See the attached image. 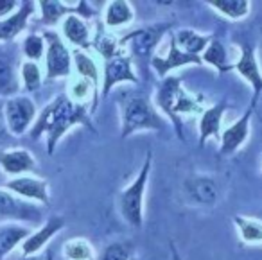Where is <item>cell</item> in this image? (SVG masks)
Masks as SVG:
<instances>
[{
    "instance_id": "obj_1",
    "label": "cell",
    "mask_w": 262,
    "mask_h": 260,
    "mask_svg": "<svg viewBox=\"0 0 262 260\" xmlns=\"http://www.w3.org/2000/svg\"><path fill=\"white\" fill-rule=\"evenodd\" d=\"M74 126H86L94 129L90 113L86 106L74 102L69 95L61 94L54 97L36 117L33 127L29 129V137L33 140H40L41 135L47 138V153L54 155L59 140L72 129Z\"/></svg>"
},
{
    "instance_id": "obj_2",
    "label": "cell",
    "mask_w": 262,
    "mask_h": 260,
    "mask_svg": "<svg viewBox=\"0 0 262 260\" xmlns=\"http://www.w3.org/2000/svg\"><path fill=\"white\" fill-rule=\"evenodd\" d=\"M120 138L139 131H164L165 122L149 95L144 92H124L120 99Z\"/></svg>"
},
{
    "instance_id": "obj_3",
    "label": "cell",
    "mask_w": 262,
    "mask_h": 260,
    "mask_svg": "<svg viewBox=\"0 0 262 260\" xmlns=\"http://www.w3.org/2000/svg\"><path fill=\"white\" fill-rule=\"evenodd\" d=\"M155 106L171 120L180 138H183L180 117L183 113L200 112L198 101L190 94H187V90L182 86V77L178 76H167L162 79V83L157 88V95H155Z\"/></svg>"
},
{
    "instance_id": "obj_4",
    "label": "cell",
    "mask_w": 262,
    "mask_h": 260,
    "mask_svg": "<svg viewBox=\"0 0 262 260\" xmlns=\"http://www.w3.org/2000/svg\"><path fill=\"white\" fill-rule=\"evenodd\" d=\"M151 169H153V153L147 151L146 160H144L135 180L131 181L126 188H122L119 192V198H117L120 215L131 228H142L144 224V198H146Z\"/></svg>"
},
{
    "instance_id": "obj_5",
    "label": "cell",
    "mask_w": 262,
    "mask_h": 260,
    "mask_svg": "<svg viewBox=\"0 0 262 260\" xmlns=\"http://www.w3.org/2000/svg\"><path fill=\"white\" fill-rule=\"evenodd\" d=\"M45 40V74L47 79H61L72 74V52L65 45L63 38L54 31L43 33Z\"/></svg>"
},
{
    "instance_id": "obj_6",
    "label": "cell",
    "mask_w": 262,
    "mask_h": 260,
    "mask_svg": "<svg viewBox=\"0 0 262 260\" xmlns=\"http://www.w3.org/2000/svg\"><path fill=\"white\" fill-rule=\"evenodd\" d=\"M4 119L9 133L22 137L36 120V104L27 95H13L4 104Z\"/></svg>"
},
{
    "instance_id": "obj_7",
    "label": "cell",
    "mask_w": 262,
    "mask_h": 260,
    "mask_svg": "<svg viewBox=\"0 0 262 260\" xmlns=\"http://www.w3.org/2000/svg\"><path fill=\"white\" fill-rule=\"evenodd\" d=\"M171 29V24H155V26H147L142 29H137L133 33L126 34L119 40L120 45L129 47L131 54L139 56V58H146L157 49V45L162 41L164 34Z\"/></svg>"
},
{
    "instance_id": "obj_8",
    "label": "cell",
    "mask_w": 262,
    "mask_h": 260,
    "mask_svg": "<svg viewBox=\"0 0 262 260\" xmlns=\"http://www.w3.org/2000/svg\"><path fill=\"white\" fill-rule=\"evenodd\" d=\"M120 83H139L133 65H131V58L124 54H115L112 58L104 59V70H102V81H101V95L106 97L110 92L113 90V86Z\"/></svg>"
},
{
    "instance_id": "obj_9",
    "label": "cell",
    "mask_w": 262,
    "mask_h": 260,
    "mask_svg": "<svg viewBox=\"0 0 262 260\" xmlns=\"http://www.w3.org/2000/svg\"><path fill=\"white\" fill-rule=\"evenodd\" d=\"M4 188L26 201H36L40 205L47 206L51 203V194H49V183L43 178L34 176H16L13 180L6 181Z\"/></svg>"
},
{
    "instance_id": "obj_10",
    "label": "cell",
    "mask_w": 262,
    "mask_h": 260,
    "mask_svg": "<svg viewBox=\"0 0 262 260\" xmlns=\"http://www.w3.org/2000/svg\"><path fill=\"white\" fill-rule=\"evenodd\" d=\"M232 70H235V72L251 86V90H253L251 106H255L258 95L262 94V70H260V65H258L255 49L246 44L241 45V56L232 65Z\"/></svg>"
},
{
    "instance_id": "obj_11",
    "label": "cell",
    "mask_w": 262,
    "mask_h": 260,
    "mask_svg": "<svg viewBox=\"0 0 262 260\" xmlns=\"http://www.w3.org/2000/svg\"><path fill=\"white\" fill-rule=\"evenodd\" d=\"M41 217V210L36 205L11 194L9 190L0 188V219L2 221H38Z\"/></svg>"
},
{
    "instance_id": "obj_12",
    "label": "cell",
    "mask_w": 262,
    "mask_h": 260,
    "mask_svg": "<svg viewBox=\"0 0 262 260\" xmlns=\"http://www.w3.org/2000/svg\"><path fill=\"white\" fill-rule=\"evenodd\" d=\"M169 52L165 58L162 56H153L151 58V69L157 72L158 77H167L169 72L176 69H182V67H187V65H196V67H201V58L198 56H190V54H185L183 51H180L178 45H176L174 38H172V33L169 34Z\"/></svg>"
},
{
    "instance_id": "obj_13",
    "label": "cell",
    "mask_w": 262,
    "mask_h": 260,
    "mask_svg": "<svg viewBox=\"0 0 262 260\" xmlns=\"http://www.w3.org/2000/svg\"><path fill=\"white\" fill-rule=\"evenodd\" d=\"M255 106L250 104V108L235 120L230 127H226L221 133L219 138V151L221 155H233L235 151H239L244 144H246L248 137H250V126H251V115H253Z\"/></svg>"
},
{
    "instance_id": "obj_14",
    "label": "cell",
    "mask_w": 262,
    "mask_h": 260,
    "mask_svg": "<svg viewBox=\"0 0 262 260\" xmlns=\"http://www.w3.org/2000/svg\"><path fill=\"white\" fill-rule=\"evenodd\" d=\"M65 228V219L61 215H52L38 228L36 231H31V235L22 242V253L24 256H33L38 251L45 248L52 239L56 237V233Z\"/></svg>"
},
{
    "instance_id": "obj_15",
    "label": "cell",
    "mask_w": 262,
    "mask_h": 260,
    "mask_svg": "<svg viewBox=\"0 0 262 260\" xmlns=\"http://www.w3.org/2000/svg\"><path fill=\"white\" fill-rule=\"evenodd\" d=\"M228 108L226 101H221L217 104L207 108L200 117V122H198V137H200V145L203 147L207 144V140L215 138L219 140L221 138V124L225 112Z\"/></svg>"
},
{
    "instance_id": "obj_16",
    "label": "cell",
    "mask_w": 262,
    "mask_h": 260,
    "mask_svg": "<svg viewBox=\"0 0 262 260\" xmlns=\"http://www.w3.org/2000/svg\"><path fill=\"white\" fill-rule=\"evenodd\" d=\"M0 169L9 176H20V174L33 172L36 169V160L27 149H2Z\"/></svg>"
},
{
    "instance_id": "obj_17",
    "label": "cell",
    "mask_w": 262,
    "mask_h": 260,
    "mask_svg": "<svg viewBox=\"0 0 262 260\" xmlns=\"http://www.w3.org/2000/svg\"><path fill=\"white\" fill-rule=\"evenodd\" d=\"M61 33L63 38L79 51H86V49L92 47L90 27L83 20V16H79L77 13L65 16V20L61 22Z\"/></svg>"
},
{
    "instance_id": "obj_18",
    "label": "cell",
    "mask_w": 262,
    "mask_h": 260,
    "mask_svg": "<svg viewBox=\"0 0 262 260\" xmlns=\"http://www.w3.org/2000/svg\"><path fill=\"white\" fill-rule=\"evenodd\" d=\"M33 13H34V2H20V8L13 15H9L4 20H0V41H11L20 33H24Z\"/></svg>"
},
{
    "instance_id": "obj_19",
    "label": "cell",
    "mask_w": 262,
    "mask_h": 260,
    "mask_svg": "<svg viewBox=\"0 0 262 260\" xmlns=\"http://www.w3.org/2000/svg\"><path fill=\"white\" fill-rule=\"evenodd\" d=\"M41 11V22L45 26L52 27L56 24L61 22L63 16H69L72 13H77L79 16L90 15L92 11H88V2H79L77 6H65L63 2H54V0H41L38 2Z\"/></svg>"
},
{
    "instance_id": "obj_20",
    "label": "cell",
    "mask_w": 262,
    "mask_h": 260,
    "mask_svg": "<svg viewBox=\"0 0 262 260\" xmlns=\"http://www.w3.org/2000/svg\"><path fill=\"white\" fill-rule=\"evenodd\" d=\"M185 190L190 198L200 205H214L217 201V185L212 178L207 176H194L185 181Z\"/></svg>"
},
{
    "instance_id": "obj_21",
    "label": "cell",
    "mask_w": 262,
    "mask_h": 260,
    "mask_svg": "<svg viewBox=\"0 0 262 260\" xmlns=\"http://www.w3.org/2000/svg\"><path fill=\"white\" fill-rule=\"evenodd\" d=\"M31 235V230L26 224L6 223L0 226V260H4L16 246H22V242Z\"/></svg>"
},
{
    "instance_id": "obj_22",
    "label": "cell",
    "mask_w": 262,
    "mask_h": 260,
    "mask_svg": "<svg viewBox=\"0 0 262 260\" xmlns=\"http://www.w3.org/2000/svg\"><path fill=\"white\" fill-rule=\"evenodd\" d=\"M172 38H174L180 51L190 56H198V58L203 54V51L212 40L210 34H200L194 29H180L172 33Z\"/></svg>"
},
{
    "instance_id": "obj_23",
    "label": "cell",
    "mask_w": 262,
    "mask_h": 260,
    "mask_svg": "<svg viewBox=\"0 0 262 260\" xmlns=\"http://www.w3.org/2000/svg\"><path fill=\"white\" fill-rule=\"evenodd\" d=\"M135 18V11L126 0H113L106 6L104 11V26L110 29H117V27H124L127 24L133 22Z\"/></svg>"
},
{
    "instance_id": "obj_24",
    "label": "cell",
    "mask_w": 262,
    "mask_h": 260,
    "mask_svg": "<svg viewBox=\"0 0 262 260\" xmlns=\"http://www.w3.org/2000/svg\"><path fill=\"white\" fill-rule=\"evenodd\" d=\"M20 90V81L16 76L15 63L11 56L0 49V95H13Z\"/></svg>"
},
{
    "instance_id": "obj_25",
    "label": "cell",
    "mask_w": 262,
    "mask_h": 260,
    "mask_svg": "<svg viewBox=\"0 0 262 260\" xmlns=\"http://www.w3.org/2000/svg\"><path fill=\"white\" fill-rule=\"evenodd\" d=\"M233 224H235L237 233L244 244H262V221H258L257 217L235 215Z\"/></svg>"
},
{
    "instance_id": "obj_26",
    "label": "cell",
    "mask_w": 262,
    "mask_h": 260,
    "mask_svg": "<svg viewBox=\"0 0 262 260\" xmlns=\"http://www.w3.org/2000/svg\"><path fill=\"white\" fill-rule=\"evenodd\" d=\"M200 58L201 63H207V65L214 67L219 74H225L228 70H232V65L228 63V54H226L225 45L217 38H212L210 44L207 45V49H205Z\"/></svg>"
},
{
    "instance_id": "obj_27",
    "label": "cell",
    "mask_w": 262,
    "mask_h": 260,
    "mask_svg": "<svg viewBox=\"0 0 262 260\" xmlns=\"http://www.w3.org/2000/svg\"><path fill=\"white\" fill-rule=\"evenodd\" d=\"M207 4L228 20H244L251 11L248 0H210Z\"/></svg>"
},
{
    "instance_id": "obj_28",
    "label": "cell",
    "mask_w": 262,
    "mask_h": 260,
    "mask_svg": "<svg viewBox=\"0 0 262 260\" xmlns=\"http://www.w3.org/2000/svg\"><path fill=\"white\" fill-rule=\"evenodd\" d=\"M72 63L76 65V72L79 74V77L86 79L88 83H92L99 90V81H101V76H99V69H97V65H95L94 59H92L84 51L74 49L72 51Z\"/></svg>"
},
{
    "instance_id": "obj_29",
    "label": "cell",
    "mask_w": 262,
    "mask_h": 260,
    "mask_svg": "<svg viewBox=\"0 0 262 260\" xmlns=\"http://www.w3.org/2000/svg\"><path fill=\"white\" fill-rule=\"evenodd\" d=\"M63 256L67 260H94L95 251L86 239L74 237L63 244Z\"/></svg>"
},
{
    "instance_id": "obj_30",
    "label": "cell",
    "mask_w": 262,
    "mask_h": 260,
    "mask_svg": "<svg viewBox=\"0 0 262 260\" xmlns=\"http://www.w3.org/2000/svg\"><path fill=\"white\" fill-rule=\"evenodd\" d=\"M20 79H22V84H24V88H26V92H36L38 88L41 86V81H43L38 63L24 61L22 67H20Z\"/></svg>"
},
{
    "instance_id": "obj_31",
    "label": "cell",
    "mask_w": 262,
    "mask_h": 260,
    "mask_svg": "<svg viewBox=\"0 0 262 260\" xmlns=\"http://www.w3.org/2000/svg\"><path fill=\"white\" fill-rule=\"evenodd\" d=\"M22 51L26 54V58L29 61L36 63L38 59H41L45 56V40H43V34H36V33H31L24 38V44H22Z\"/></svg>"
},
{
    "instance_id": "obj_32",
    "label": "cell",
    "mask_w": 262,
    "mask_h": 260,
    "mask_svg": "<svg viewBox=\"0 0 262 260\" xmlns=\"http://www.w3.org/2000/svg\"><path fill=\"white\" fill-rule=\"evenodd\" d=\"M131 251H133V248L129 242L117 241L106 246L97 260H131Z\"/></svg>"
},
{
    "instance_id": "obj_33",
    "label": "cell",
    "mask_w": 262,
    "mask_h": 260,
    "mask_svg": "<svg viewBox=\"0 0 262 260\" xmlns=\"http://www.w3.org/2000/svg\"><path fill=\"white\" fill-rule=\"evenodd\" d=\"M18 8H20V2H16V0H0V20L8 18Z\"/></svg>"
},
{
    "instance_id": "obj_34",
    "label": "cell",
    "mask_w": 262,
    "mask_h": 260,
    "mask_svg": "<svg viewBox=\"0 0 262 260\" xmlns=\"http://www.w3.org/2000/svg\"><path fill=\"white\" fill-rule=\"evenodd\" d=\"M6 131H8V126H6V119H4V108H0V138L6 137Z\"/></svg>"
},
{
    "instance_id": "obj_35",
    "label": "cell",
    "mask_w": 262,
    "mask_h": 260,
    "mask_svg": "<svg viewBox=\"0 0 262 260\" xmlns=\"http://www.w3.org/2000/svg\"><path fill=\"white\" fill-rule=\"evenodd\" d=\"M20 260H41L40 256H36V255H33V256H22Z\"/></svg>"
},
{
    "instance_id": "obj_36",
    "label": "cell",
    "mask_w": 262,
    "mask_h": 260,
    "mask_svg": "<svg viewBox=\"0 0 262 260\" xmlns=\"http://www.w3.org/2000/svg\"><path fill=\"white\" fill-rule=\"evenodd\" d=\"M43 260H54V255H52V251H47V253H45Z\"/></svg>"
},
{
    "instance_id": "obj_37",
    "label": "cell",
    "mask_w": 262,
    "mask_h": 260,
    "mask_svg": "<svg viewBox=\"0 0 262 260\" xmlns=\"http://www.w3.org/2000/svg\"><path fill=\"white\" fill-rule=\"evenodd\" d=\"M172 256H174V260H180V256L176 255V251H174V249H172Z\"/></svg>"
}]
</instances>
